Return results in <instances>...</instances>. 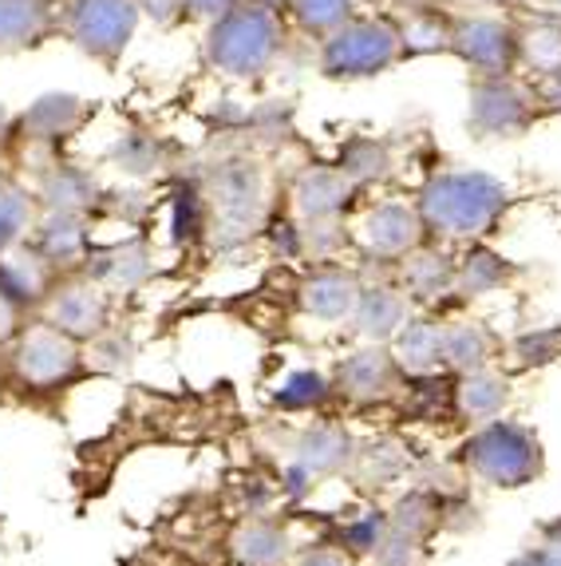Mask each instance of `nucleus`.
<instances>
[{"label":"nucleus","mask_w":561,"mask_h":566,"mask_svg":"<svg viewBox=\"0 0 561 566\" xmlns=\"http://www.w3.org/2000/svg\"><path fill=\"white\" fill-rule=\"evenodd\" d=\"M305 566H348V558L337 551H317L313 558H305Z\"/></svg>","instance_id":"79ce46f5"},{"label":"nucleus","mask_w":561,"mask_h":566,"mask_svg":"<svg viewBox=\"0 0 561 566\" xmlns=\"http://www.w3.org/2000/svg\"><path fill=\"white\" fill-rule=\"evenodd\" d=\"M36 218H40L36 190L4 175V179H0V254L17 250V245L36 230Z\"/></svg>","instance_id":"b1692460"},{"label":"nucleus","mask_w":561,"mask_h":566,"mask_svg":"<svg viewBox=\"0 0 561 566\" xmlns=\"http://www.w3.org/2000/svg\"><path fill=\"white\" fill-rule=\"evenodd\" d=\"M262 4H269V9H277V12H285V4H289V0H262Z\"/></svg>","instance_id":"c03bdc74"},{"label":"nucleus","mask_w":561,"mask_h":566,"mask_svg":"<svg viewBox=\"0 0 561 566\" xmlns=\"http://www.w3.org/2000/svg\"><path fill=\"white\" fill-rule=\"evenodd\" d=\"M202 199L214 218V238L222 245H237L265 227L269 214V170L250 155H225L207 170Z\"/></svg>","instance_id":"7ed1b4c3"},{"label":"nucleus","mask_w":561,"mask_h":566,"mask_svg":"<svg viewBox=\"0 0 561 566\" xmlns=\"http://www.w3.org/2000/svg\"><path fill=\"white\" fill-rule=\"evenodd\" d=\"M139 20V0H56V36L104 67L123 60Z\"/></svg>","instance_id":"39448f33"},{"label":"nucleus","mask_w":561,"mask_h":566,"mask_svg":"<svg viewBox=\"0 0 561 566\" xmlns=\"http://www.w3.org/2000/svg\"><path fill=\"white\" fill-rule=\"evenodd\" d=\"M542 99L533 80L510 76H470L467 84V127L478 139H518L533 127Z\"/></svg>","instance_id":"423d86ee"},{"label":"nucleus","mask_w":561,"mask_h":566,"mask_svg":"<svg viewBox=\"0 0 561 566\" xmlns=\"http://www.w3.org/2000/svg\"><path fill=\"white\" fill-rule=\"evenodd\" d=\"M87 107L80 95L67 92H47L40 95L29 112L20 115V132L29 143H60L64 135H72L80 123H84Z\"/></svg>","instance_id":"6ab92c4d"},{"label":"nucleus","mask_w":561,"mask_h":566,"mask_svg":"<svg viewBox=\"0 0 561 566\" xmlns=\"http://www.w3.org/2000/svg\"><path fill=\"white\" fill-rule=\"evenodd\" d=\"M506 392L510 388H506L502 377H495L487 368H470L467 377H463V385H458V408L467 416H475V420H490L506 405Z\"/></svg>","instance_id":"c756f323"},{"label":"nucleus","mask_w":561,"mask_h":566,"mask_svg":"<svg viewBox=\"0 0 561 566\" xmlns=\"http://www.w3.org/2000/svg\"><path fill=\"white\" fill-rule=\"evenodd\" d=\"M348 543H352L356 551H375V547H380V523H375V520L356 523V527L348 531Z\"/></svg>","instance_id":"58836bf2"},{"label":"nucleus","mask_w":561,"mask_h":566,"mask_svg":"<svg viewBox=\"0 0 561 566\" xmlns=\"http://www.w3.org/2000/svg\"><path fill=\"white\" fill-rule=\"evenodd\" d=\"M352 242L368 258L380 262H400L415 245L427 242V227L415 202H372L364 214L352 222Z\"/></svg>","instance_id":"1a4fd4ad"},{"label":"nucleus","mask_w":561,"mask_h":566,"mask_svg":"<svg viewBox=\"0 0 561 566\" xmlns=\"http://www.w3.org/2000/svg\"><path fill=\"white\" fill-rule=\"evenodd\" d=\"M352 317H356L360 337L375 340V345H380V340H392L395 333L403 329V322H407V293L388 290V285H380V290H364Z\"/></svg>","instance_id":"4be33fe9"},{"label":"nucleus","mask_w":561,"mask_h":566,"mask_svg":"<svg viewBox=\"0 0 561 566\" xmlns=\"http://www.w3.org/2000/svg\"><path fill=\"white\" fill-rule=\"evenodd\" d=\"M17 368L29 385H60L80 368V340L56 325H32L17 345Z\"/></svg>","instance_id":"f8f14e48"},{"label":"nucleus","mask_w":561,"mask_h":566,"mask_svg":"<svg viewBox=\"0 0 561 566\" xmlns=\"http://www.w3.org/2000/svg\"><path fill=\"white\" fill-rule=\"evenodd\" d=\"M515 566H561V527H550L546 531V543L542 547L526 551Z\"/></svg>","instance_id":"c9c22d12"},{"label":"nucleus","mask_w":561,"mask_h":566,"mask_svg":"<svg viewBox=\"0 0 561 566\" xmlns=\"http://www.w3.org/2000/svg\"><path fill=\"white\" fill-rule=\"evenodd\" d=\"M356 12V0H289L285 17L297 24L305 36H328L332 29H340L348 17Z\"/></svg>","instance_id":"cd10ccee"},{"label":"nucleus","mask_w":561,"mask_h":566,"mask_svg":"<svg viewBox=\"0 0 561 566\" xmlns=\"http://www.w3.org/2000/svg\"><path fill=\"white\" fill-rule=\"evenodd\" d=\"M490 333L483 329L478 322H455V325H443V360L463 373L470 368H483L490 357Z\"/></svg>","instance_id":"bb28decb"},{"label":"nucleus","mask_w":561,"mask_h":566,"mask_svg":"<svg viewBox=\"0 0 561 566\" xmlns=\"http://www.w3.org/2000/svg\"><path fill=\"white\" fill-rule=\"evenodd\" d=\"M320 397H325V380H320L317 373H297V377H289L285 388H280V405H289V408L317 405Z\"/></svg>","instance_id":"f704fd0d"},{"label":"nucleus","mask_w":561,"mask_h":566,"mask_svg":"<svg viewBox=\"0 0 561 566\" xmlns=\"http://www.w3.org/2000/svg\"><path fill=\"white\" fill-rule=\"evenodd\" d=\"M112 163L127 175H155L162 167V147L142 132L119 135L112 147Z\"/></svg>","instance_id":"2f4dec72"},{"label":"nucleus","mask_w":561,"mask_h":566,"mask_svg":"<svg viewBox=\"0 0 561 566\" xmlns=\"http://www.w3.org/2000/svg\"><path fill=\"white\" fill-rule=\"evenodd\" d=\"M12 333H17V302L0 290V340H9Z\"/></svg>","instance_id":"a19ab883"},{"label":"nucleus","mask_w":561,"mask_h":566,"mask_svg":"<svg viewBox=\"0 0 561 566\" xmlns=\"http://www.w3.org/2000/svg\"><path fill=\"white\" fill-rule=\"evenodd\" d=\"M52 274L56 265L40 254L36 245L24 250V242L9 254H0V290L9 293L12 302H40L52 290Z\"/></svg>","instance_id":"412c9836"},{"label":"nucleus","mask_w":561,"mask_h":566,"mask_svg":"<svg viewBox=\"0 0 561 566\" xmlns=\"http://www.w3.org/2000/svg\"><path fill=\"white\" fill-rule=\"evenodd\" d=\"M237 0H182V9H187V17L194 20H214L222 17L225 9H234Z\"/></svg>","instance_id":"4c0bfd02"},{"label":"nucleus","mask_w":561,"mask_h":566,"mask_svg":"<svg viewBox=\"0 0 561 566\" xmlns=\"http://www.w3.org/2000/svg\"><path fill=\"white\" fill-rule=\"evenodd\" d=\"M289 44L285 12L269 9L262 0H237L234 9L207 20L202 56L225 80H262L273 72Z\"/></svg>","instance_id":"f257e3e1"},{"label":"nucleus","mask_w":561,"mask_h":566,"mask_svg":"<svg viewBox=\"0 0 561 566\" xmlns=\"http://www.w3.org/2000/svg\"><path fill=\"white\" fill-rule=\"evenodd\" d=\"M40 210H75V214H87V210L99 202V187H95L92 170L75 167V163H52L44 167L36 187Z\"/></svg>","instance_id":"f3484780"},{"label":"nucleus","mask_w":561,"mask_h":566,"mask_svg":"<svg viewBox=\"0 0 561 566\" xmlns=\"http://www.w3.org/2000/svg\"><path fill=\"white\" fill-rule=\"evenodd\" d=\"M360 195V182L345 167H305L289 187L297 222H340Z\"/></svg>","instance_id":"9d476101"},{"label":"nucleus","mask_w":561,"mask_h":566,"mask_svg":"<svg viewBox=\"0 0 561 566\" xmlns=\"http://www.w3.org/2000/svg\"><path fill=\"white\" fill-rule=\"evenodd\" d=\"M467 463L495 488H522L542 472V452L522 424L495 420L467 444Z\"/></svg>","instance_id":"0eeeda50"},{"label":"nucleus","mask_w":561,"mask_h":566,"mask_svg":"<svg viewBox=\"0 0 561 566\" xmlns=\"http://www.w3.org/2000/svg\"><path fill=\"white\" fill-rule=\"evenodd\" d=\"M533 92H538V99H542L546 112H561V76L533 80Z\"/></svg>","instance_id":"ea45409f"},{"label":"nucleus","mask_w":561,"mask_h":566,"mask_svg":"<svg viewBox=\"0 0 561 566\" xmlns=\"http://www.w3.org/2000/svg\"><path fill=\"white\" fill-rule=\"evenodd\" d=\"M550 4H553V9H561V0H550Z\"/></svg>","instance_id":"49530a36"},{"label":"nucleus","mask_w":561,"mask_h":566,"mask_svg":"<svg viewBox=\"0 0 561 566\" xmlns=\"http://www.w3.org/2000/svg\"><path fill=\"white\" fill-rule=\"evenodd\" d=\"M451 56H455L463 67H470V76H510V72H518L515 17H495V12H455Z\"/></svg>","instance_id":"6e6552de"},{"label":"nucleus","mask_w":561,"mask_h":566,"mask_svg":"<svg viewBox=\"0 0 561 566\" xmlns=\"http://www.w3.org/2000/svg\"><path fill=\"white\" fill-rule=\"evenodd\" d=\"M56 36V0H0V56H17Z\"/></svg>","instance_id":"dca6fc26"},{"label":"nucleus","mask_w":561,"mask_h":566,"mask_svg":"<svg viewBox=\"0 0 561 566\" xmlns=\"http://www.w3.org/2000/svg\"><path fill=\"white\" fill-rule=\"evenodd\" d=\"M490 4H533V0H490Z\"/></svg>","instance_id":"a18cd8bd"},{"label":"nucleus","mask_w":561,"mask_h":566,"mask_svg":"<svg viewBox=\"0 0 561 566\" xmlns=\"http://www.w3.org/2000/svg\"><path fill=\"white\" fill-rule=\"evenodd\" d=\"M400 277H403V293L407 302H435L447 290H455L458 277V262H451L447 254L431 250V245H415L412 254L400 258Z\"/></svg>","instance_id":"aec40b11"},{"label":"nucleus","mask_w":561,"mask_h":566,"mask_svg":"<svg viewBox=\"0 0 561 566\" xmlns=\"http://www.w3.org/2000/svg\"><path fill=\"white\" fill-rule=\"evenodd\" d=\"M510 277V265L506 258L490 254L487 245H470V254L458 262V277L455 290H463L467 297H478V293H490Z\"/></svg>","instance_id":"c85d7f7f"},{"label":"nucleus","mask_w":561,"mask_h":566,"mask_svg":"<svg viewBox=\"0 0 561 566\" xmlns=\"http://www.w3.org/2000/svg\"><path fill=\"white\" fill-rule=\"evenodd\" d=\"M518 72L530 80L561 76V20L550 12H515Z\"/></svg>","instance_id":"ddd939ff"},{"label":"nucleus","mask_w":561,"mask_h":566,"mask_svg":"<svg viewBox=\"0 0 561 566\" xmlns=\"http://www.w3.org/2000/svg\"><path fill=\"white\" fill-rule=\"evenodd\" d=\"M395 64H403V40L395 17L384 12H352L317 48V67L328 80H372Z\"/></svg>","instance_id":"20e7f679"},{"label":"nucleus","mask_w":561,"mask_h":566,"mask_svg":"<svg viewBox=\"0 0 561 566\" xmlns=\"http://www.w3.org/2000/svg\"><path fill=\"white\" fill-rule=\"evenodd\" d=\"M139 9H142V17L155 20L159 29H170V24H178V20L187 17L182 0H139Z\"/></svg>","instance_id":"e433bc0d"},{"label":"nucleus","mask_w":561,"mask_h":566,"mask_svg":"<svg viewBox=\"0 0 561 566\" xmlns=\"http://www.w3.org/2000/svg\"><path fill=\"white\" fill-rule=\"evenodd\" d=\"M237 558L245 566H280L289 558V538L280 535L273 523H250L237 535Z\"/></svg>","instance_id":"7c9ffc66"},{"label":"nucleus","mask_w":561,"mask_h":566,"mask_svg":"<svg viewBox=\"0 0 561 566\" xmlns=\"http://www.w3.org/2000/svg\"><path fill=\"white\" fill-rule=\"evenodd\" d=\"M340 167L352 175L360 187L372 179H384L388 167H392V159H388V147L384 143H375V139H356L352 147L345 151V159H340Z\"/></svg>","instance_id":"473e14b6"},{"label":"nucleus","mask_w":561,"mask_h":566,"mask_svg":"<svg viewBox=\"0 0 561 566\" xmlns=\"http://www.w3.org/2000/svg\"><path fill=\"white\" fill-rule=\"evenodd\" d=\"M107 290L92 277H75V282H64L56 290H47V325H56L60 333L75 340H87L95 333L107 329Z\"/></svg>","instance_id":"9b49d317"},{"label":"nucleus","mask_w":561,"mask_h":566,"mask_svg":"<svg viewBox=\"0 0 561 566\" xmlns=\"http://www.w3.org/2000/svg\"><path fill=\"white\" fill-rule=\"evenodd\" d=\"M403 40V60L420 56H451V36H455V12H447L435 0H412L403 17H395Z\"/></svg>","instance_id":"4468645a"},{"label":"nucleus","mask_w":561,"mask_h":566,"mask_svg":"<svg viewBox=\"0 0 561 566\" xmlns=\"http://www.w3.org/2000/svg\"><path fill=\"white\" fill-rule=\"evenodd\" d=\"M360 293H364V285L356 282V274L337 270V265H325V270H313L305 277V285H300V310L317 317V322L337 325L356 313Z\"/></svg>","instance_id":"2eb2a0df"},{"label":"nucleus","mask_w":561,"mask_h":566,"mask_svg":"<svg viewBox=\"0 0 561 566\" xmlns=\"http://www.w3.org/2000/svg\"><path fill=\"white\" fill-rule=\"evenodd\" d=\"M510 190L487 170H435L415 195L427 234L478 242L498 227L506 214Z\"/></svg>","instance_id":"f03ea898"},{"label":"nucleus","mask_w":561,"mask_h":566,"mask_svg":"<svg viewBox=\"0 0 561 566\" xmlns=\"http://www.w3.org/2000/svg\"><path fill=\"white\" fill-rule=\"evenodd\" d=\"M12 123H17V119H12V112L0 104V151H4V147L12 143Z\"/></svg>","instance_id":"37998d69"},{"label":"nucleus","mask_w":561,"mask_h":566,"mask_svg":"<svg viewBox=\"0 0 561 566\" xmlns=\"http://www.w3.org/2000/svg\"><path fill=\"white\" fill-rule=\"evenodd\" d=\"M392 380H395V360L375 340L368 349H356L340 365V385H345L348 397H360V400L384 397L388 388H392Z\"/></svg>","instance_id":"5701e85b"},{"label":"nucleus","mask_w":561,"mask_h":566,"mask_svg":"<svg viewBox=\"0 0 561 566\" xmlns=\"http://www.w3.org/2000/svg\"><path fill=\"white\" fill-rule=\"evenodd\" d=\"M305 468L309 472H328L337 468L340 460H348V436L337 432V428H317V432L305 436Z\"/></svg>","instance_id":"72a5a7b5"},{"label":"nucleus","mask_w":561,"mask_h":566,"mask_svg":"<svg viewBox=\"0 0 561 566\" xmlns=\"http://www.w3.org/2000/svg\"><path fill=\"white\" fill-rule=\"evenodd\" d=\"M147 274H150V254L142 242H123L87 262V277L99 282L104 290H131Z\"/></svg>","instance_id":"393cba45"},{"label":"nucleus","mask_w":561,"mask_h":566,"mask_svg":"<svg viewBox=\"0 0 561 566\" xmlns=\"http://www.w3.org/2000/svg\"><path fill=\"white\" fill-rule=\"evenodd\" d=\"M395 365L407 373H431L443 360V325L435 322H403L395 333Z\"/></svg>","instance_id":"a878e982"},{"label":"nucleus","mask_w":561,"mask_h":566,"mask_svg":"<svg viewBox=\"0 0 561 566\" xmlns=\"http://www.w3.org/2000/svg\"><path fill=\"white\" fill-rule=\"evenodd\" d=\"M36 250L56 265H72L87 258V218L75 210H40L36 218Z\"/></svg>","instance_id":"a211bd4d"}]
</instances>
